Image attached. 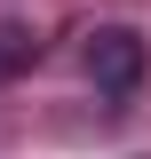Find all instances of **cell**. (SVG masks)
Here are the masks:
<instances>
[{
  "label": "cell",
  "instance_id": "6da1fadb",
  "mask_svg": "<svg viewBox=\"0 0 151 159\" xmlns=\"http://www.w3.org/2000/svg\"><path fill=\"white\" fill-rule=\"evenodd\" d=\"M143 72H151L143 32H127V24H103V32L88 40V80L103 88V96H135V88H143Z\"/></svg>",
  "mask_w": 151,
  "mask_h": 159
},
{
  "label": "cell",
  "instance_id": "7a4b0ae2",
  "mask_svg": "<svg viewBox=\"0 0 151 159\" xmlns=\"http://www.w3.org/2000/svg\"><path fill=\"white\" fill-rule=\"evenodd\" d=\"M32 56H40V40H32V32H16V24H0V80H16Z\"/></svg>",
  "mask_w": 151,
  "mask_h": 159
}]
</instances>
